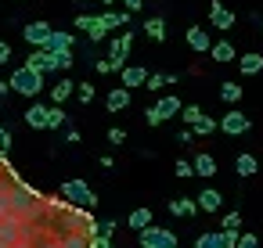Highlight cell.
Returning a JSON list of instances; mask_svg holds the SVG:
<instances>
[{"label":"cell","instance_id":"obj_1","mask_svg":"<svg viewBox=\"0 0 263 248\" xmlns=\"http://www.w3.org/2000/svg\"><path fill=\"white\" fill-rule=\"evenodd\" d=\"M11 90L15 94H26V97H36L40 90H44V72H36V69H29V65H22V69H15L11 72Z\"/></svg>","mask_w":263,"mask_h":248},{"label":"cell","instance_id":"obj_2","mask_svg":"<svg viewBox=\"0 0 263 248\" xmlns=\"http://www.w3.org/2000/svg\"><path fill=\"white\" fill-rule=\"evenodd\" d=\"M62 198H65L69 205H76V209H94V205H98V194H94L83 180H65V183H62Z\"/></svg>","mask_w":263,"mask_h":248},{"label":"cell","instance_id":"obj_3","mask_svg":"<svg viewBox=\"0 0 263 248\" xmlns=\"http://www.w3.org/2000/svg\"><path fill=\"white\" fill-rule=\"evenodd\" d=\"M137 241H141V248H177V234L173 230H162V226L137 230Z\"/></svg>","mask_w":263,"mask_h":248},{"label":"cell","instance_id":"obj_4","mask_svg":"<svg viewBox=\"0 0 263 248\" xmlns=\"http://www.w3.org/2000/svg\"><path fill=\"white\" fill-rule=\"evenodd\" d=\"M180 108H184V105H180L177 97H162L159 105H152V108L144 112V119H148V126H162L166 119H173V115H180Z\"/></svg>","mask_w":263,"mask_h":248},{"label":"cell","instance_id":"obj_5","mask_svg":"<svg viewBox=\"0 0 263 248\" xmlns=\"http://www.w3.org/2000/svg\"><path fill=\"white\" fill-rule=\"evenodd\" d=\"M130 47H134V33H130V29H126L123 36H116V40H112V47H108V51H112V58H108V61H112V69H119V72L126 69Z\"/></svg>","mask_w":263,"mask_h":248},{"label":"cell","instance_id":"obj_6","mask_svg":"<svg viewBox=\"0 0 263 248\" xmlns=\"http://www.w3.org/2000/svg\"><path fill=\"white\" fill-rule=\"evenodd\" d=\"M249 126H252V122H249V115H245V112H238V108H231V112L220 119V130H223V133H231V137L249 133Z\"/></svg>","mask_w":263,"mask_h":248},{"label":"cell","instance_id":"obj_7","mask_svg":"<svg viewBox=\"0 0 263 248\" xmlns=\"http://www.w3.org/2000/svg\"><path fill=\"white\" fill-rule=\"evenodd\" d=\"M76 26H80V29H83V33H87L94 44L108 36V29H105V22H101L98 15H76Z\"/></svg>","mask_w":263,"mask_h":248},{"label":"cell","instance_id":"obj_8","mask_svg":"<svg viewBox=\"0 0 263 248\" xmlns=\"http://www.w3.org/2000/svg\"><path fill=\"white\" fill-rule=\"evenodd\" d=\"M22 36H26V44H29V47H47L51 26H47V22H29V26L22 29Z\"/></svg>","mask_w":263,"mask_h":248},{"label":"cell","instance_id":"obj_9","mask_svg":"<svg viewBox=\"0 0 263 248\" xmlns=\"http://www.w3.org/2000/svg\"><path fill=\"white\" fill-rule=\"evenodd\" d=\"M187 47H191V51H209V47H213L209 29H205V26H191V29H187Z\"/></svg>","mask_w":263,"mask_h":248},{"label":"cell","instance_id":"obj_10","mask_svg":"<svg viewBox=\"0 0 263 248\" xmlns=\"http://www.w3.org/2000/svg\"><path fill=\"white\" fill-rule=\"evenodd\" d=\"M209 26H213V29H231V26H234V15L220 4V0L213 4V11H209Z\"/></svg>","mask_w":263,"mask_h":248},{"label":"cell","instance_id":"obj_11","mask_svg":"<svg viewBox=\"0 0 263 248\" xmlns=\"http://www.w3.org/2000/svg\"><path fill=\"white\" fill-rule=\"evenodd\" d=\"M238 69H241V76H259L263 72V54H256V51L241 54L238 58Z\"/></svg>","mask_w":263,"mask_h":248},{"label":"cell","instance_id":"obj_12","mask_svg":"<svg viewBox=\"0 0 263 248\" xmlns=\"http://www.w3.org/2000/svg\"><path fill=\"white\" fill-rule=\"evenodd\" d=\"M72 94H76V83H72L69 76H62V79H58V83L51 87V101H54V105H65V101H69Z\"/></svg>","mask_w":263,"mask_h":248},{"label":"cell","instance_id":"obj_13","mask_svg":"<svg viewBox=\"0 0 263 248\" xmlns=\"http://www.w3.org/2000/svg\"><path fill=\"white\" fill-rule=\"evenodd\" d=\"M72 33H58V29H51V36H47V51H54V54H62V51H72Z\"/></svg>","mask_w":263,"mask_h":248},{"label":"cell","instance_id":"obj_14","mask_svg":"<svg viewBox=\"0 0 263 248\" xmlns=\"http://www.w3.org/2000/svg\"><path fill=\"white\" fill-rule=\"evenodd\" d=\"M209 54H213V61H220V65H227V61H234V58H238L231 40H216V44L209 47Z\"/></svg>","mask_w":263,"mask_h":248},{"label":"cell","instance_id":"obj_15","mask_svg":"<svg viewBox=\"0 0 263 248\" xmlns=\"http://www.w3.org/2000/svg\"><path fill=\"white\" fill-rule=\"evenodd\" d=\"M148 83V69H141V65H126L123 69V87L130 90V87H144Z\"/></svg>","mask_w":263,"mask_h":248},{"label":"cell","instance_id":"obj_16","mask_svg":"<svg viewBox=\"0 0 263 248\" xmlns=\"http://www.w3.org/2000/svg\"><path fill=\"white\" fill-rule=\"evenodd\" d=\"M22 119H26L33 130H47V105H36V101H33V108H29Z\"/></svg>","mask_w":263,"mask_h":248},{"label":"cell","instance_id":"obj_17","mask_svg":"<svg viewBox=\"0 0 263 248\" xmlns=\"http://www.w3.org/2000/svg\"><path fill=\"white\" fill-rule=\"evenodd\" d=\"M191 166H195V176H216V158H213V155H205V151H202V155H195V158H191Z\"/></svg>","mask_w":263,"mask_h":248},{"label":"cell","instance_id":"obj_18","mask_svg":"<svg viewBox=\"0 0 263 248\" xmlns=\"http://www.w3.org/2000/svg\"><path fill=\"white\" fill-rule=\"evenodd\" d=\"M195 201H198V209H202V212H220V201H223V198H220V191L205 187V191H202Z\"/></svg>","mask_w":263,"mask_h":248},{"label":"cell","instance_id":"obj_19","mask_svg":"<svg viewBox=\"0 0 263 248\" xmlns=\"http://www.w3.org/2000/svg\"><path fill=\"white\" fill-rule=\"evenodd\" d=\"M170 212L180 216V219H191V216L198 212V201H195V198H177V201H170Z\"/></svg>","mask_w":263,"mask_h":248},{"label":"cell","instance_id":"obj_20","mask_svg":"<svg viewBox=\"0 0 263 248\" xmlns=\"http://www.w3.org/2000/svg\"><path fill=\"white\" fill-rule=\"evenodd\" d=\"M105 105H108V112H123V108L130 105V90H126V87H116V90L105 97Z\"/></svg>","mask_w":263,"mask_h":248},{"label":"cell","instance_id":"obj_21","mask_svg":"<svg viewBox=\"0 0 263 248\" xmlns=\"http://www.w3.org/2000/svg\"><path fill=\"white\" fill-rule=\"evenodd\" d=\"M58 241H62V248H90V237H87V234H80V230L58 234Z\"/></svg>","mask_w":263,"mask_h":248},{"label":"cell","instance_id":"obj_22","mask_svg":"<svg viewBox=\"0 0 263 248\" xmlns=\"http://www.w3.org/2000/svg\"><path fill=\"white\" fill-rule=\"evenodd\" d=\"M101 22H105V29H123L126 22H130V11H105V15H98Z\"/></svg>","mask_w":263,"mask_h":248},{"label":"cell","instance_id":"obj_23","mask_svg":"<svg viewBox=\"0 0 263 248\" xmlns=\"http://www.w3.org/2000/svg\"><path fill=\"white\" fill-rule=\"evenodd\" d=\"M126 223H130V230H144V226H152V209H134Z\"/></svg>","mask_w":263,"mask_h":248},{"label":"cell","instance_id":"obj_24","mask_svg":"<svg viewBox=\"0 0 263 248\" xmlns=\"http://www.w3.org/2000/svg\"><path fill=\"white\" fill-rule=\"evenodd\" d=\"M220 101L223 105H238L241 101V87L238 83H220Z\"/></svg>","mask_w":263,"mask_h":248},{"label":"cell","instance_id":"obj_25","mask_svg":"<svg viewBox=\"0 0 263 248\" xmlns=\"http://www.w3.org/2000/svg\"><path fill=\"white\" fill-rule=\"evenodd\" d=\"M234 173L238 176H252L256 173V155H238L234 158Z\"/></svg>","mask_w":263,"mask_h":248},{"label":"cell","instance_id":"obj_26","mask_svg":"<svg viewBox=\"0 0 263 248\" xmlns=\"http://www.w3.org/2000/svg\"><path fill=\"white\" fill-rule=\"evenodd\" d=\"M195 248H223V237H220V230H205V234L195 241Z\"/></svg>","mask_w":263,"mask_h":248},{"label":"cell","instance_id":"obj_27","mask_svg":"<svg viewBox=\"0 0 263 248\" xmlns=\"http://www.w3.org/2000/svg\"><path fill=\"white\" fill-rule=\"evenodd\" d=\"M144 29H148V36H152V40H166V22H162V18H148V22H144Z\"/></svg>","mask_w":263,"mask_h":248},{"label":"cell","instance_id":"obj_28","mask_svg":"<svg viewBox=\"0 0 263 248\" xmlns=\"http://www.w3.org/2000/svg\"><path fill=\"white\" fill-rule=\"evenodd\" d=\"M213 130H220V122H216V119H209V115H202V119L191 126V133H202V137H209Z\"/></svg>","mask_w":263,"mask_h":248},{"label":"cell","instance_id":"obj_29","mask_svg":"<svg viewBox=\"0 0 263 248\" xmlns=\"http://www.w3.org/2000/svg\"><path fill=\"white\" fill-rule=\"evenodd\" d=\"M65 122V112H62V105H51L47 108V130H58Z\"/></svg>","mask_w":263,"mask_h":248},{"label":"cell","instance_id":"obj_30","mask_svg":"<svg viewBox=\"0 0 263 248\" xmlns=\"http://www.w3.org/2000/svg\"><path fill=\"white\" fill-rule=\"evenodd\" d=\"M180 119H184L187 126H195V122L202 119V108H198V105H184V108H180Z\"/></svg>","mask_w":263,"mask_h":248},{"label":"cell","instance_id":"obj_31","mask_svg":"<svg viewBox=\"0 0 263 248\" xmlns=\"http://www.w3.org/2000/svg\"><path fill=\"white\" fill-rule=\"evenodd\" d=\"M76 94H80V101H83V105H90V101H94V87H90V83H76Z\"/></svg>","mask_w":263,"mask_h":248},{"label":"cell","instance_id":"obj_32","mask_svg":"<svg viewBox=\"0 0 263 248\" xmlns=\"http://www.w3.org/2000/svg\"><path fill=\"white\" fill-rule=\"evenodd\" d=\"M220 226H223V230H238V226H241V216H238V212H227Z\"/></svg>","mask_w":263,"mask_h":248},{"label":"cell","instance_id":"obj_33","mask_svg":"<svg viewBox=\"0 0 263 248\" xmlns=\"http://www.w3.org/2000/svg\"><path fill=\"white\" fill-rule=\"evenodd\" d=\"M223 237V248H238V230H220Z\"/></svg>","mask_w":263,"mask_h":248},{"label":"cell","instance_id":"obj_34","mask_svg":"<svg viewBox=\"0 0 263 248\" xmlns=\"http://www.w3.org/2000/svg\"><path fill=\"white\" fill-rule=\"evenodd\" d=\"M112 230H116L112 219H101V223H98V237H112Z\"/></svg>","mask_w":263,"mask_h":248},{"label":"cell","instance_id":"obj_35","mask_svg":"<svg viewBox=\"0 0 263 248\" xmlns=\"http://www.w3.org/2000/svg\"><path fill=\"white\" fill-rule=\"evenodd\" d=\"M238 248H259V241L252 234H238Z\"/></svg>","mask_w":263,"mask_h":248},{"label":"cell","instance_id":"obj_36","mask_svg":"<svg viewBox=\"0 0 263 248\" xmlns=\"http://www.w3.org/2000/svg\"><path fill=\"white\" fill-rule=\"evenodd\" d=\"M162 87H166V76H159V72L148 76V90H162Z\"/></svg>","mask_w":263,"mask_h":248},{"label":"cell","instance_id":"obj_37","mask_svg":"<svg viewBox=\"0 0 263 248\" xmlns=\"http://www.w3.org/2000/svg\"><path fill=\"white\" fill-rule=\"evenodd\" d=\"M11 148V130H0V155H8Z\"/></svg>","mask_w":263,"mask_h":248},{"label":"cell","instance_id":"obj_38","mask_svg":"<svg viewBox=\"0 0 263 248\" xmlns=\"http://www.w3.org/2000/svg\"><path fill=\"white\" fill-rule=\"evenodd\" d=\"M177 176H195V166L191 162H177Z\"/></svg>","mask_w":263,"mask_h":248},{"label":"cell","instance_id":"obj_39","mask_svg":"<svg viewBox=\"0 0 263 248\" xmlns=\"http://www.w3.org/2000/svg\"><path fill=\"white\" fill-rule=\"evenodd\" d=\"M108 140H112V144H123L126 133H123V130H108Z\"/></svg>","mask_w":263,"mask_h":248},{"label":"cell","instance_id":"obj_40","mask_svg":"<svg viewBox=\"0 0 263 248\" xmlns=\"http://www.w3.org/2000/svg\"><path fill=\"white\" fill-rule=\"evenodd\" d=\"M90 248H112L108 237H90Z\"/></svg>","mask_w":263,"mask_h":248},{"label":"cell","instance_id":"obj_41","mask_svg":"<svg viewBox=\"0 0 263 248\" xmlns=\"http://www.w3.org/2000/svg\"><path fill=\"white\" fill-rule=\"evenodd\" d=\"M11 61V47L8 44H0V65H8Z\"/></svg>","mask_w":263,"mask_h":248},{"label":"cell","instance_id":"obj_42","mask_svg":"<svg viewBox=\"0 0 263 248\" xmlns=\"http://www.w3.org/2000/svg\"><path fill=\"white\" fill-rule=\"evenodd\" d=\"M141 4H144V0H123V8H126V11H141Z\"/></svg>","mask_w":263,"mask_h":248},{"label":"cell","instance_id":"obj_43","mask_svg":"<svg viewBox=\"0 0 263 248\" xmlns=\"http://www.w3.org/2000/svg\"><path fill=\"white\" fill-rule=\"evenodd\" d=\"M98 72H101V76H108V72H116V69H112V61H98Z\"/></svg>","mask_w":263,"mask_h":248},{"label":"cell","instance_id":"obj_44","mask_svg":"<svg viewBox=\"0 0 263 248\" xmlns=\"http://www.w3.org/2000/svg\"><path fill=\"white\" fill-rule=\"evenodd\" d=\"M11 94V83H0V97H8Z\"/></svg>","mask_w":263,"mask_h":248},{"label":"cell","instance_id":"obj_45","mask_svg":"<svg viewBox=\"0 0 263 248\" xmlns=\"http://www.w3.org/2000/svg\"><path fill=\"white\" fill-rule=\"evenodd\" d=\"M94 4H101V8H112V4H116V0H94Z\"/></svg>","mask_w":263,"mask_h":248}]
</instances>
